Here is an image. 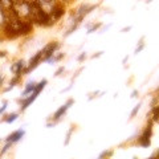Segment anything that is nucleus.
I'll use <instances>...</instances> for the list:
<instances>
[{"label": "nucleus", "instance_id": "obj_1", "mask_svg": "<svg viewBox=\"0 0 159 159\" xmlns=\"http://www.w3.org/2000/svg\"><path fill=\"white\" fill-rule=\"evenodd\" d=\"M23 135V131H17L16 134H13V135H11L8 138V141H17L19 137H21Z\"/></svg>", "mask_w": 159, "mask_h": 159}, {"label": "nucleus", "instance_id": "obj_2", "mask_svg": "<svg viewBox=\"0 0 159 159\" xmlns=\"http://www.w3.org/2000/svg\"><path fill=\"white\" fill-rule=\"evenodd\" d=\"M20 68H23V62H17V65L13 68V70L16 72V73H19V69H20Z\"/></svg>", "mask_w": 159, "mask_h": 159}]
</instances>
